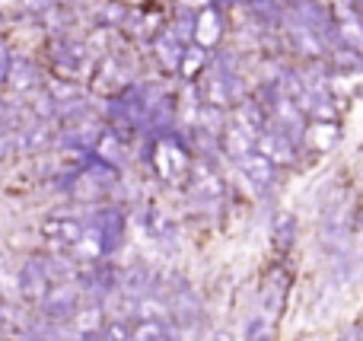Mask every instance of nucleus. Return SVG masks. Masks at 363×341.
I'll return each mask as SVG.
<instances>
[{"instance_id": "f257e3e1", "label": "nucleus", "mask_w": 363, "mask_h": 341, "mask_svg": "<svg viewBox=\"0 0 363 341\" xmlns=\"http://www.w3.org/2000/svg\"><path fill=\"white\" fill-rule=\"evenodd\" d=\"M45 233L51 236V240L64 242V246H77V242L83 240V230L77 220H64V217H55V220L45 223Z\"/></svg>"}, {"instance_id": "20e7f679", "label": "nucleus", "mask_w": 363, "mask_h": 341, "mask_svg": "<svg viewBox=\"0 0 363 341\" xmlns=\"http://www.w3.org/2000/svg\"><path fill=\"white\" fill-rule=\"evenodd\" d=\"M70 306H74V297H70L67 291H61V294H55V297H48V310H51V313H67Z\"/></svg>"}, {"instance_id": "f03ea898", "label": "nucleus", "mask_w": 363, "mask_h": 341, "mask_svg": "<svg viewBox=\"0 0 363 341\" xmlns=\"http://www.w3.org/2000/svg\"><path fill=\"white\" fill-rule=\"evenodd\" d=\"M131 341H169V332H166L163 323L150 319V323H140L138 329H134V338Z\"/></svg>"}, {"instance_id": "7ed1b4c3", "label": "nucleus", "mask_w": 363, "mask_h": 341, "mask_svg": "<svg viewBox=\"0 0 363 341\" xmlns=\"http://www.w3.org/2000/svg\"><path fill=\"white\" fill-rule=\"evenodd\" d=\"M245 172L255 185H268L271 182V163L264 157H249L245 160Z\"/></svg>"}]
</instances>
